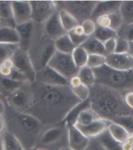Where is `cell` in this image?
Wrapping results in <instances>:
<instances>
[{"instance_id": "59", "label": "cell", "mask_w": 133, "mask_h": 150, "mask_svg": "<svg viewBox=\"0 0 133 150\" xmlns=\"http://www.w3.org/2000/svg\"><path fill=\"white\" fill-rule=\"evenodd\" d=\"M86 150H91V149H86Z\"/></svg>"}, {"instance_id": "12", "label": "cell", "mask_w": 133, "mask_h": 150, "mask_svg": "<svg viewBox=\"0 0 133 150\" xmlns=\"http://www.w3.org/2000/svg\"><path fill=\"white\" fill-rule=\"evenodd\" d=\"M112 121H108L106 119L99 118L86 126L77 127L79 131L89 139H95L101 134L103 132L108 130L110 124Z\"/></svg>"}, {"instance_id": "49", "label": "cell", "mask_w": 133, "mask_h": 150, "mask_svg": "<svg viewBox=\"0 0 133 150\" xmlns=\"http://www.w3.org/2000/svg\"><path fill=\"white\" fill-rule=\"evenodd\" d=\"M122 150H133V144L125 142L122 144Z\"/></svg>"}, {"instance_id": "19", "label": "cell", "mask_w": 133, "mask_h": 150, "mask_svg": "<svg viewBox=\"0 0 133 150\" xmlns=\"http://www.w3.org/2000/svg\"><path fill=\"white\" fill-rule=\"evenodd\" d=\"M82 47L86 50L89 54H101L106 56L104 43L97 40L93 36L89 37L88 39L82 45Z\"/></svg>"}, {"instance_id": "36", "label": "cell", "mask_w": 133, "mask_h": 150, "mask_svg": "<svg viewBox=\"0 0 133 150\" xmlns=\"http://www.w3.org/2000/svg\"><path fill=\"white\" fill-rule=\"evenodd\" d=\"M1 83H2V87L6 90L10 91L11 93L21 89V86L23 85V83L13 80V79H11L9 78H4V77L2 78Z\"/></svg>"}, {"instance_id": "57", "label": "cell", "mask_w": 133, "mask_h": 150, "mask_svg": "<svg viewBox=\"0 0 133 150\" xmlns=\"http://www.w3.org/2000/svg\"><path fill=\"white\" fill-rule=\"evenodd\" d=\"M131 115H132V116H133V110H132V114H131Z\"/></svg>"}, {"instance_id": "45", "label": "cell", "mask_w": 133, "mask_h": 150, "mask_svg": "<svg viewBox=\"0 0 133 150\" xmlns=\"http://www.w3.org/2000/svg\"><path fill=\"white\" fill-rule=\"evenodd\" d=\"M8 78L11 79H13V80H16V81H18V82H21V83H24L25 82H27V78L25 77L18 70H16V69H13L12 70V72L10 76L8 77Z\"/></svg>"}, {"instance_id": "16", "label": "cell", "mask_w": 133, "mask_h": 150, "mask_svg": "<svg viewBox=\"0 0 133 150\" xmlns=\"http://www.w3.org/2000/svg\"><path fill=\"white\" fill-rule=\"evenodd\" d=\"M10 102L14 108L21 110L22 113H25L32 106V100L29 95L20 89L11 93Z\"/></svg>"}, {"instance_id": "15", "label": "cell", "mask_w": 133, "mask_h": 150, "mask_svg": "<svg viewBox=\"0 0 133 150\" xmlns=\"http://www.w3.org/2000/svg\"><path fill=\"white\" fill-rule=\"evenodd\" d=\"M122 2L120 1H104L97 2L93 11L91 19L96 20L98 16L102 15H109L119 11L120 6Z\"/></svg>"}, {"instance_id": "17", "label": "cell", "mask_w": 133, "mask_h": 150, "mask_svg": "<svg viewBox=\"0 0 133 150\" xmlns=\"http://www.w3.org/2000/svg\"><path fill=\"white\" fill-rule=\"evenodd\" d=\"M0 23L1 27H16L11 1H0Z\"/></svg>"}, {"instance_id": "35", "label": "cell", "mask_w": 133, "mask_h": 150, "mask_svg": "<svg viewBox=\"0 0 133 150\" xmlns=\"http://www.w3.org/2000/svg\"><path fill=\"white\" fill-rule=\"evenodd\" d=\"M113 122L117 123L123 126L130 134H133V116L126 115V116L117 117Z\"/></svg>"}, {"instance_id": "44", "label": "cell", "mask_w": 133, "mask_h": 150, "mask_svg": "<svg viewBox=\"0 0 133 150\" xmlns=\"http://www.w3.org/2000/svg\"><path fill=\"white\" fill-rule=\"evenodd\" d=\"M104 46L106 55L115 53V47H116V39H110L107 40L106 42L104 43Z\"/></svg>"}, {"instance_id": "11", "label": "cell", "mask_w": 133, "mask_h": 150, "mask_svg": "<svg viewBox=\"0 0 133 150\" xmlns=\"http://www.w3.org/2000/svg\"><path fill=\"white\" fill-rule=\"evenodd\" d=\"M16 123L23 131L27 134H38L41 128V122L36 117L27 113H21L15 117Z\"/></svg>"}, {"instance_id": "22", "label": "cell", "mask_w": 133, "mask_h": 150, "mask_svg": "<svg viewBox=\"0 0 133 150\" xmlns=\"http://www.w3.org/2000/svg\"><path fill=\"white\" fill-rule=\"evenodd\" d=\"M59 16L62 26L67 34L79 24L76 19L66 9H60L59 11Z\"/></svg>"}, {"instance_id": "54", "label": "cell", "mask_w": 133, "mask_h": 150, "mask_svg": "<svg viewBox=\"0 0 133 150\" xmlns=\"http://www.w3.org/2000/svg\"><path fill=\"white\" fill-rule=\"evenodd\" d=\"M58 150H72V149H70L69 147H67V148H62V149H59Z\"/></svg>"}, {"instance_id": "42", "label": "cell", "mask_w": 133, "mask_h": 150, "mask_svg": "<svg viewBox=\"0 0 133 150\" xmlns=\"http://www.w3.org/2000/svg\"><path fill=\"white\" fill-rule=\"evenodd\" d=\"M13 68V64L11 59L6 61L2 65H0V74L4 78H8L11 74L12 70Z\"/></svg>"}, {"instance_id": "53", "label": "cell", "mask_w": 133, "mask_h": 150, "mask_svg": "<svg viewBox=\"0 0 133 150\" xmlns=\"http://www.w3.org/2000/svg\"><path fill=\"white\" fill-rule=\"evenodd\" d=\"M0 150H4V149H3V144H2V136H0Z\"/></svg>"}, {"instance_id": "2", "label": "cell", "mask_w": 133, "mask_h": 150, "mask_svg": "<svg viewBox=\"0 0 133 150\" xmlns=\"http://www.w3.org/2000/svg\"><path fill=\"white\" fill-rule=\"evenodd\" d=\"M93 71L96 76V83L113 88L122 93L133 90V69L127 71H117L104 65Z\"/></svg>"}, {"instance_id": "39", "label": "cell", "mask_w": 133, "mask_h": 150, "mask_svg": "<svg viewBox=\"0 0 133 150\" xmlns=\"http://www.w3.org/2000/svg\"><path fill=\"white\" fill-rule=\"evenodd\" d=\"M109 16L111 18V29L117 32V30L122 27V25L124 24L119 11L109 14Z\"/></svg>"}, {"instance_id": "43", "label": "cell", "mask_w": 133, "mask_h": 150, "mask_svg": "<svg viewBox=\"0 0 133 150\" xmlns=\"http://www.w3.org/2000/svg\"><path fill=\"white\" fill-rule=\"evenodd\" d=\"M97 27L111 28V18L109 15H102L94 20Z\"/></svg>"}, {"instance_id": "4", "label": "cell", "mask_w": 133, "mask_h": 150, "mask_svg": "<svg viewBox=\"0 0 133 150\" xmlns=\"http://www.w3.org/2000/svg\"><path fill=\"white\" fill-rule=\"evenodd\" d=\"M11 61L13 64L14 69L21 72L27 78V82L34 83L36 81L37 71L34 69L31 58L30 57L28 52L19 47L11 58Z\"/></svg>"}, {"instance_id": "24", "label": "cell", "mask_w": 133, "mask_h": 150, "mask_svg": "<svg viewBox=\"0 0 133 150\" xmlns=\"http://www.w3.org/2000/svg\"><path fill=\"white\" fill-rule=\"evenodd\" d=\"M108 131L111 136L119 143L122 144L125 142L129 135V132L121 125L115 122H111Z\"/></svg>"}, {"instance_id": "48", "label": "cell", "mask_w": 133, "mask_h": 150, "mask_svg": "<svg viewBox=\"0 0 133 150\" xmlns=\"http://www.w3.org/2000/svg\"><path fill=\"white\" fill-rule=\"evenodd\" d=\"M91 150H107V149L105 148H104V147L101 146V144L99 142L95 139L94 142H93V143Z\"/></svg>"}, {"instance_id": "37", "label": "cell", "mask_w": 133, "mask_h": 150, "mask_svg": "<svg viewBox=\"0 0 133 150\" xmlns=\"http://www.w3.org/2000/svg\"><path fill=\"white\" fill-rule=\"evenodd\" d=\"M83 29L84 34L86 37H91L94 34L95 31H96V29H97V24L92 19H88V20H86L85 21L82 23L80 24Z\"/></svg>"}, {"instance_id": "6", "label": "cell", "mask_w": 133, "mask_h": 150, "mask_svg": "<svg viewBox=\"0 0 133 150\" xmlns=\"http://www.w3.org/2000/svg\"><path fill=\"white\" fill-rule=\"evenodd\" d=\"M31 20L37 23H45L57 12L58 3L54 1H31Z\"/></svg>"}, {"instance_id": "56", "label": "cell", "mask_w": 133, "mask_h": 150, "mask_svg": "<svg viewBox=\"0 0 133 150\" xmlns=\"http://www.w3.org/2000/svg\"><path fill=\"white\" fill-rule=\"evenodd\" d=\"M37 150H45V149H38V148H37Z\"/></svg>"}, {"instance_id": "5", "label": "cell", "mask_w": 133, "mask_h": 150, "mask_svg": "<svg viewBox=\"0 0 133 150\" xmlns=\"http://www.w3.org/2000/svg\"><path fill=\"white\" fill-rule=\"evenodd\" d=\"M97 2L95 1H69L62 2L66 11L76 19L79 24L86 20L91 19L93 11Z\"/></svg>"}, {"instance_id": "33", "label": "cell", "mask_w": 133, "mask_h": 150, "mask_svg": "<svg viewBox=\"0 0 133 150\" xmlns=\"http://www.w3.org/2000/svg\"><path fill=\"white\" fill-rule=\"evenodd\" d=\"M72 90V93L74 94L75 96L79 100L80 102L83 101H86L89 100L90 93V88L87 87L86 86L83 85L81 83L80 85L77 86L76 87L70 88Z\"/></svg>"}, {"instance_id": "38", "label": "cell", "mask_w": 133, "mask_h": 150, "mask_svg": "<svg viewBox=\"0 0 133 150\" xmlns=\"http://www.w3.org/2000/svg\"><path fill=\"white\" fill-rule=\"evenodd\" d=\"M122 31V34H118V38L125 39L129 42L133 41V24H123L117 32Z\"/></svg>"}, {"instance_id": "51", "label": "cell", "mask_w": 133, "mask_h": 150, "mask_svg": "<svg viewBox=\"0 0 133 150\" xmlns=\"http://www.w3.org/2000/svg\"><path fill=\"white\" fill-rule=\"evenodd\" d=\"M4 112H5L4 103H2V101L0 100V116H1V115H2Z\"/></svg>"}, {"instance_id": "28", "label": "cell", "mask_w": 133, "mask_h": 150, "mask_svg": "<svg viewBox=\"0 0 133 150\" xmlns=\"http://www.w3.org/2000/svg\"><path fill=\"white\" fill-rule=\"evenodd\" d=\"M124 24H133V1H124L122 2L119 8Z\"/></svg>"}, {"instance_id": "58", "label": "cell", "mask_w": 133, "mask_h": 150, "mask_svg": "<svg viewBox=\"0 0 133 150\" xmlns=\"http://www.w3.org/2000/svg\"><path fill=\"white\" fill-rule=\"evenodd\" d=\"M0 27H1V23H0Z\"/></svg>"}, {"instance_id": "10", "label": "cell", "mask_w": 133, "mask_h": 150, "mask_svg": "<svg viewBox=\"0 0 133 150\" xmlns=\"http://www.w3.org/2000/svg\"><path fill=\"white\" fill-rule=\"evenodd\" d=\"M12 9L16 26L31 21L32 9L30 1H13Z\"/></svg>"}, {"instance_id": "40", "label": "cell", "mask_w": 133, "mask_h": 150, "mask_svg": "<svg viewBox=\"0 0 133 150\" xmlns=\"http://www.w3.org/2000/svg\"><path fill=\"white\" fill-rule=\"evenodd\" d=\"M129 41L123 38H117L116 39V47L115 53L117 54H125L129 52Z\"/></svg>"}, {"instance_id": "7", "label": "cell", "mask_w": 133, "mask_h": 150, "mask_svg": "<svg viewBox=\"0 0 133 150\" xmlns=\"http://www.w3.org/2000/svg\"><path fill=\"white\" fill-rule=\"evenodd\" d=\"M44 85L49 86H69V80L65 77L54 71L49 66H45L37 70L36 75V81Z\"/></svg>"}, {"instance_id": "31", "label": "cell", "mask_w": 133, "mask_h": 150, "mask_svg": "<svg viewBox=\"0 0 133 150\" xmlns=\"http://www.w3.org/2000/svg\"><path fill=\"white\" fill-rule=\"evenodd\" d=\"M93 36L96 38L97 40L101 41L102 43L106 42L110 39H117V32L111 29V28H104V27H97L96 31Z\"/></svg>"}, {"instance_id": "47", "label": "cell", "mask_w": 133, "mask_h": 150, "mask_svg": "<svg viewBox=\"0 0 133 150\" xmlns=\"http://www.w3.org/2000/svg\"><path fill=\"white\" fill-rule=\"evenodd\" d=\"M6 129V121L5 120L4 117L1 115L0 116V136H2L4 134Z\"/></svg>"}, {"instance_id": "26", "label": "cell", "mask_w": 133, "mask_h": 150, "mask_svg": "<svg viewBox=\"0 0 133 150\" xmlns=\"http://www.w3.org/2000/svg\"><path fill=\"white\" fill-rule=\"evenodd\" d=\"M63 134V129L61 127H53L47 129L41 137V143L52 145L59 141Z\"/></svg>"}, {"instance_id": "41", "label": "cell", "mask_w": 133, "mask_h": 150, "mask_svg": "<svg viewBox=\"0 0 133 150\" xmlns=\"http://www.w3.org/2000/svg\"><path fill=\"white\" fill-rule=\"evenodd\" d=\"M68 35L69 36L70 39L72 40V42L73 43V45L76 47L82 46V45H83V43L88 39V37H86V35H80V34L75 33L73 30L69 32Z\"/></svg>"}, {"instance_id": "23", "label": "cell", "mask_w": 133, "mask_h": 150, "mask_svg": "<svg viewBox=\"0 0 133 150\" xmlns=\"http://www.w3.org/2000/svg\"><path fill=\"white\" fill-rule=\"evenodd\" d=\"M54 45L57 52L64 53V54H72V52L76 48L68 34H64L55 40H54Z\"/></svg>"}, {"instance_id": "52", "label": "cell", "mask_w": 133, "mask_h": 150, "mask_svg": "<svg viewBox=\"0 0 133 150\" xmlns=\"http://www.w3.org/2000/svg\"><path fill=\"white\" fill-rule=\"evenodd\" d=\"M126 142H129L130 143L133 144V134H130L129 133V135L128 137V139H127Z\"/></svg>"}, {"instance_id": "25", "label": "cell", "mask_w": 133, "mask_h": 150, "mask_svg": "<svg viewBox=\"0 0 133 150\" xmlns=\"http://www.w3.org/2000/svg\"><path fill=\"white\" fill-rule=\"evenodd\" d=\"M95 139L107 150H122V144L117 142L108 130Z\"/></svg>"}, {"instance_id": "46", "label": "cell", "mask_w": 133, "mask_h": 150, "mask_svg": "<svg viewBox=\"0 0 133 150\" xmlns=\"http://www.w3.org/2000/svg\"><path fill=\"white\" fill-rule=\"evenodd\" d=\"M125 103L131 110H133V90L127 91L123 93Z\"/></svg>"}, {"instance_id": "20", "label": "cell", "mask_w": 133, "mask_h": 150, "mask_svg": "<svg viewBox=\"0 0 133 150\" xmlns=\"http://www.w3.org/2000/svg\"><path fill=\"white\" fill-rule=\"evenodd\" d=\"M4 150H25L20 139L12 132H6L2 135Z\"/></svg>"}, {"instance_id": "8", "label": "cell", "mask_w": 133, "mask_h": 150, "mask_svg": "<svg viewBox=\"0 0 133 150\" xmlns=\"http://www.w3.org/2000/svg\"><path fill=\"white\" fill-rule=\"evenodd\" d=\"M66 126L69 147L72 150L88 149L91 139L84 135L74 125H66Z\"/></svg>"}, {"instance_id": "21", "label": "cell", "mask_w": 133, "mask_h": 150, "mask_svg": "<svg viewBox=\"0 0 133 150\" xmlns=\"http://www.w3.org/2000/svg\"><path fill=\"white\" fill-rule=\"evenodd\" d=\"M99 118L100 117L97 115V113L90 108H88L84 109L79 113L74 125L76 127L86 126Z\"/></svg>"}, {"instance_id": "3", "label": "cell", "mask_w": 133, "mask_h": 150, "mask_svg": "<svg viewBox=\"0 0 133 150\" xmlns=\"http://www.w3.org/2000/svg\"><path fill=\"white\" fill-rule=\"evenodd\" d=\"M47 66L69 80L70 79L77 76L79 69L75 65L72 54H64L55 52L47 63Z\"/></svg>"}, {"instance_id": "9", "label": "cell", "mask_w": 133, "mask_h": 150, "mask_svg": "<svg viewBox=\"0 0 133 150\" xmlns=\"http://www.w3.org/2000/svg\"><path fill=\"white\" fill-rule=\"evenodd\" d=\"M107 66L112 69L117 71H127L133 69V58L128 53L125 54H107L106 56Z\"/></svg>"}, {"instance_id": "32", "label": "cell", "mask_w": 133, "mask_h": 150, "mask_svg": "<svg viewBox=\"0 0 133 150\" xmlns=\"http://www.w3.org/2000/svg\"><path fill=\"white\" fill-rule=\"evenodd\" d=\"M19 48V45L0 44V65L6 61L11 59L13 54Z\"/></svg>"}, {"instance_id": "27", "label": "cell", "mask_w": 133, "mask_h": 150, "mask_svg": "<svg viewBox=\"0 0 133 150\" xmlns=\"http://www.w3.org/2000/svg\"><path fill=\"white\" fill-rule=\"evenodd\" d=\"M77 76L79 78L81 83L87 87L91 88L96 84V76L94 71L86 65L79 69Z\"/></svg>"}, {"instance_id": "30", "label": "cell", "mask_w": 133, "mask_h": 150, "mask_svg": "<svg viewBox=\"0 0 133 150\" xmlns=\"http://www.w3.org/2000/svg\"><path fill=\"white\" fill-rule=\"evenodd\" d=\"M55 52H56V50L54 47V40H52L51 42L49 41V42L46 43L45 47H42L41 54H40V63H41V69L47 66V63Z\"/></svg>"}, {"instance_id": "13", "label": "cell", "mask_w": 133, "mask_h": 150, "mask_svg": "<svg viewBox=\"0 0 133 150\" xmlns=\"http://www.w3.org/2000/svg\"><path fill=\"white\" fill-rule=\"evenodd\" d=\"M45 34L47 38L52 40H55L64 34H67L64 30L59 20V12L54 13L50 18L45 22Z\"/></svg>"}, {"instance_id": "50", "label": "cell", "mask_w": 133, "mask_h": 150, "mask_svg": "<svg viewBox=\"0 0 133 150\" xmlns=\"http://www.w3.org/2000/svg\"><path fill=\"white\" fill-rule=\"evenodd\" d=\"M128 54H129L133 58V41L129 42V52Z\"/></svg>"}, {"instance_id": "55", "label": "cell", "mask_w": 133, "mask_h": 150, "mask_svg": "<svg viewBox=\"0 0 133 150\" xmlns=\"http://www.w3.org/2000/svg\"><path fill=\"white\" fill-rule=\"evenodd\" d=\"M30 150H37V148H36V147H32L31 149H30Z\"/></svg>"}, {"instance_id": "14", "label": "cell", "mask_w": 133, "mask_h": 150, "mask_svg": "<svg viewBox=\"0 0 133 150\" xmlns=\"http://www.w3.org/2000/svg\"><path fill=\"white\" fill-rule=\"evenodd\" d=\"M15 28L20 38L19 47L25 52H27L34 34V22L31 20L25 23L16 25Z\"/></svg>"}, {"instance_id": "34", "label": "cell", "mask_w": 133, "mask_h": 150, "mask_svg": "<svg viewBox=\"0 0 133 150\" xmlns=\"http://www.w3.org/2000/svg\"><path fill=\"white\" fill-rule=\"evenodd\" d=\"M105 64H106V57H105V55L89 54L86 66H88L90 69H96L102 67Z\"/></svg>"}, {"instance_id": "1", "label": "cell", "mask_w": 133, "mask_h": 150, "mask_svg": "<svg viewBox=\"0 0 133 150\" xmlns=\"http://www.w3.org/2000/svg\"><path fill=\"white\" fill-rule=\"evenodd\" d=\"M90 90V108L100 118L114 121L117 117L131 115L132 110L125 103L122 92L99 83H96Z\"/></svg>"}, {"instance_id": "18", "label": "cell", "mask_w": 133, "mask_h": 150, "mask_svg": "<svg viewBox=\"0 0 133 150\" xmlns=\"http://www.w3.org/2000/svg\"><path fill=\"white\" fill-rule=\"evenodd\" d=\"M0 44L19 45L20 38L16 28L9 27H0Z\"/></svg>"}, {"instance_id": "29", "label": "cell", "mask_w": 133, "mask_h": 150, "mask_svg": "<svg viewBox=\"0 0 133 150\" xmlns=\"http://www.w3.org/2000/svg\"><path fill=\"white\" fill-rule=\"evenodd\" d=\"M88 56L89 54L82 46L76 47L72 53V57L74 61L75 65H76V67L79 69L86 66L88 60Z\"/></svg>"}]
</instances>
